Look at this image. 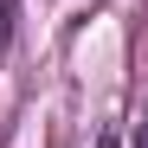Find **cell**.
I'll return each instance as SVG.
<instances>
[{
	"mask_svg": "<svg viewBox=\"0 0 148 148\" xmlns=\"http://www.w3.org/2000/svg\"><path fill=\"white\" fill-rule=\"evenodd\" d=\"M135 148H148V129H142V135H135Z\"/></svg>",
	"mask_w": 148,
	"mask_h": 148,
	"instance_id": "2",
	"label": "cell"
},
{
	"mask_svg": "<svg viewBox=\"0 0 148 148\" xmlns=\"http://www.w3.org/2000/svg\"><path fill=\"white\" fill-rule=\"evenodd\" d=\"M7 32H13V0H0V45H7Z\"/></svg>",
	"mask_w": 148,
	"mask_h": 148,
	"instance_id": "1",
	"label": "cell"
}]
</instances>
